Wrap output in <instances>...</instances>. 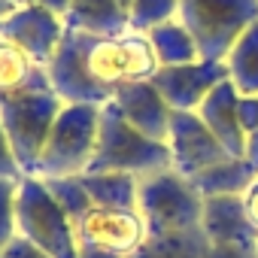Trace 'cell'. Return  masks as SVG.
I'll return each mask as SVG.
<instances>
[{
    "label": "cell",
    "instance_id": "obj_1",
    "mask_svg": "<svg viewBox=\"0 0 258 258\" xmlns=\"http://www.w3.org/2000/svg\"><path fill=\"white\" fill-rule=\"evenodd\" d=\"M52 91L64 103H109L124 85L152 79L158 70L146 34L97 37L64 28L55 58L49 61Z\"/></svg>",
    "mask_w": 258,
    "mask_h": 258
},
{
    "label": "cell",
    "instance_id": "obj_2",
    "mask_svg": "<svg viewBox=\"0 0 258 258\" xmlns=\"http://www.w3.org/2000/svg\"><path fill=\"white\" fill-rule=\"evenodd\" d=\"M170 167V149L161 140H149L140 131H134L118 112V106L109 100L100 106V124H97V149L85 173H131L146 176L155 170Z\"/></svg>",
    "mask_w": 258,
    "mask_h": 258
},
{
    "label": "cell",
    "instance_id": "obj_3",
    "mask_svg": "<svg viewBox=\"0 0 258 258\" xmlns=\"http://www.w3.org/2000/svg\"><path fill=\"white\" fill-rule=\"evenodd\" d=\"M16 228L52 258H79L73 219L40 176H22L16 191Z\"/></svg>",
    "mask_w": 258,
    "mask_h": 258
},
{
    "label": "cell",
    "instance_id": "obj_4",
    "mask_svg": "<svg viewBox=\"0 0 258 258\" xmlns=\"http://www.w3.org/2000/svg\"><path fill=\"white\" fill-rule=\"evenodd\" d=\"M100 106L94 103H64L40 158V179L79 176L88 170L97 149Z\"/></svg>",
    "mask_w": 258,
    "mask_h": 258
},
{
    "label": "cell",
    "instance_id": "obj_5",
    "mask_svg": "<svg viewBox=\"0 0 258 258\" xmlns=\"http://www.w3.org/2000/svg\"><path fill=\"white\" fill-rule=\"evenodd\" d=\"M137 210L146 222L149 237H161V234L198 228L204 198L198 195L191 179H185L173 167H167V170H155V173L140 176Z\"/></svg>",
    "mask_w": 258,
    "mask_h": 258
},
{
    "label": "cell",
    "instance_id": "obj_6",
    "mask_svg": "<svg viewBox=\"0 0 258 258\" xmlns=\"http://www.w3.org/2000/svg\"><path fill=\"white\" fill-rule=\"evenodd\" d=\"M179 22L204 61H225L237 37L258 22V0H179Z\"/></svg>",
    "mask_w": 258,
    "mask_h": 258
},
{
    "label": "cell",
    "instance_id": "obj_7",
    "mask_svg": "<svg viewBox=\"0 0 258 258\" xmlns=\"http://www.w3.org/2000/svg\"><path fill=\"white\" fill-rule=\"evenodd\" d=\"M61 106H64V100L55 91L22 94L0 106V124H4L13 155L25 176L40 173V158H43L46 140L52 134V124H55Z\"/></svg>",
    "mask_w": 258,
    "mask_h": 258
},
{
    "label": "cell",
    "instance_id": "obj_8",
    "mask_svg": "<svg viewBox=\"0 0 258 258\" xmlns=\"http://www.w3.org/2000/svg\"><path fill=\"white\" fill-rule=\"evenodd\" d=\"M73 228H76L79 246L115 252L124 258H131L149 237L146 222L137 207H131V210L91 207V210H85V216H79L73 222Z\"/></svg>",
    "mask_w": 258,
    "mask_h": 258
},
{
    "label": "cell",
    "instance_id": "obj_9",
    "mask_svg": "<svg viewBox=\"0 0 258 258\" xmlns=\"http://www.w3.org/2000/svg\"><path fill=\"white\" fill-rule=\"evenodd\" d=\"M167 149H170V167L185 179H195L207 167L231 158L222 149V143L210 134V127L201 121L198 112H179V109H173L170 115Z\"/></svg>",
    "mask_w": 258,
    "mask_h": 258
},
{
    "label": "cell",
    "instance_id": "obj_10",
    "mask_svg": "<svg viewBox=\"0 0 258 258\" xmlns=\"http://www.w3.org/2000/svg\"><path fill=\"white\" fill-rule=\"evenodd\" d=\"M61 37H64V19L37 4H22L0 22V40L19 46L43 67H49V61L55 58Z\"/></svg>",
    "mask_w": 258,
    "mask_h": 258
},
{
    "label": "cell",
    "instance_id": "obj_11",
    "mask_svg": "<svg viewBox=\"0 0 258 258\" xmlns=\"http://www.w3.org/2000/svg\"><path fill=\"white\" fill-rule=\"evenodd\" d=\"M228 79L225 61H191V64H176V67H158L152 73V85L161 91L170 109L179 112H198L204 97Z\"/></svg>",
    "mask_w": 258,
    "mask_h": 258
},
{
    "label": "cell",
    "instance_id": "obj_12",
    "mask_svg": "<svg viewBox=\"0 0 258 258\" xmlns=\"http://www.w3.org/2000/svg\"><path fill=\"white\" fill-rule=\"evenodd\" d=\"M112 103L118 106V112L124 115V121L131 124L134 131H140L149 140L167 143L173 109L167 106V100L161 97V91L152 85V79H140V82L124 85L112 97Z\"/></svg>",
    "mask_w": 258,
    "mask_h": 258
},
{
    "label": "cell",
    "instance_id": "obj_13",
    "mask_svg": "<svg viewBox=\"0 0 258 258\" xmlns=\"http://www.w3.org/2000/svg\"><path fill=\"white\" fill-rule=\"evenodd\" d=\"M131 258H258V246H219L198 225L188 231L146 237Z\"/></svg>",
    "mask_w": 258,
    "mask_h": 258
},
{
    "label": "cell",
    "instance_id": "obj_14",
    "mask_svg": "<svg viewBox=\"0 0 258 258\" xmlns=\"http://www.w3.org/2000/svg\"><path fill=\"white\" fill-rule=\"evenodd\" d=\"M201 228L219 246H258V231L252 228V222L246 216L243 195L204 198Z\"/></svg>",
    "mask_w": 258,
    "mask_h": 258
},
{
    "label": "cell",
    "instance_id": "obj_15",
    "mask_svg": "<svg viewBox=\"0 0 258 258\" xmlns=\"http://www.w3.org/2000/svg\"><path fill=\"white\" fill-rule=\"evenodd\" d=\"M237 97H240V91L234 88L231 79H225L198 106L201 121L210 127V134L222 143V149L231 158H243V146H246V134L237 121Z\"/></svg>",
    "mask_w": 258,
    "mask_h": 258
},
{
    "label": "cell",
    "instance_id": "obj_16",
    "mask_svg": "<svg viewBox=\"0 0 258 258\" xmlns=\"http://www.w3.org/2000/svg\"><path fill=\"white\" fill-rule=\"evenodd\" d=\"M34 91H52L49 70L25 55L19 46L0 40V106Z\"/></svg>",
    "mask_w": 258,
    "mask_h": 258
},
{
    "label": "cell",
    "instance_id": "obj_17",
    "mask_svg": "<svg viewBox=\"0 0 258 258\" xmlns=\"http://www.w3.org/2000/svg\"><path fill=\"white\" fill-rule=\"evenodd\" d=\"M64 28L97 34V37H121L131 31L127 10L118 0H70V10L64 16Z\"/></svg>",
    "mask_w": 258,
    "mask_h": 258
},
{
    "label": "cell",
    "instance_id": "obj_18",
    "mask_svg": "<svg viewBox=\"0 0 258 258\" xmlns=\"http://www.w3.org/2000/svg\"><path fill=\"white\" fill-rule=\"evenodd\" d=\"M258 179V170L246 158H225L204 173L191 179L201 198H219V195H246V188Z\"/></svg>",
    "mask_w": 258,
    "mask_h": 258
},
{
    "label": "cell",
    "instance_id": "obj_19",
    "mask_svg": "<svg viewBox=\"0 0 258 258\" xmlns=\"http://www.w3.org/2000/svg\"><path fill=\"white\" fill-rule=\"evenodd\" d=\"M79 182L85 185L94 207H115V210L137 207L140 176H131V173H79Z\"/></svg>",
    "mask_w": 258,
    "mask_h": 258
},
{
    "label": "cell",
    "instance_id": "obj_20",
    "mask_svg": "<svg viewBox=\"0 0 258 258\" xmlns=\"http://www.w3.org/2000/svg\"><path fill=\"white\" fill-rule=\"evenodd\" d=\"M146 37H149V46H152V52H155L158 67L191 64V61H198V58H201L195 37L188 34V28H185L179 19H173V22H167V25L152 28Z\"/></svg>",
    "mask_w": 258,
    "mask_h": 258
},
{
    "label": "cell",
    "instance_id": "obj_21",
    "mask_svg": "<svg viewBox=\"0 0 258 258\" xmlns=\"http://www.w3.org/2000/svg\"><path fill=\"white\" fill-rule=\"evenodd\" d=\"M225 67H228V79L240 94L258 97V22L237 37V43L225 58Z\"/></svg>",
    "mask_w": 258,
    "mask_h": 258
},
{
    "label": "cell",
    "instance_id": "obj_22",
    "mask_svg": "<svg viewBox=\"0 0 258 258\" xmlns=\"http://www.w3.org/2000/svg\"><path fill=\"white\" fill-rule=\"evenodd\" d=\"M179 19V0H131L127 25L131 34H149L158 25Z\"/></svg>",
    "mask_w": 258,
    "mask_h": 258
},
{
    "label": "cell",
    "instance_id": "obj_23",
    "mask_svg": "<svg viewBox=\"0 0 258 258\" xmlns=\"http://www.w3.org/2000/svg\"><path fill=\"white\" fill-rule=\"evenodd\" d=\"M49 185V191L55 195V201L67 210V216L76 222L79 216H85V210H91V198L85 191V185L79 182V176H58V179H43Z\"/></svg>",
    "mask_w": 258,
    "mask_h": 258
},
{
    "label": "cell",
    "instance_id": "obj_24",
    "mask_svg": "<svg viewBox=\"0 0 258 258\" xmlns=\"http://www.w3.org/2000/svg\"><path fill=\"white\" fill-rule=\"evenodd\" d=\"M16 191L19 179H0V249H4L16 234Z\"/></svg>",
    "mask_w": 258,
    "mask_h": 258
},
{
    "label": "cell",
    "instance_id": "obj_25",
    "mask_svg": "<svg viewBox=\"0 0 258 258\" xmlns=\"http://www.w3.org/2000/svg\"><path fill=\"white\" fill-rule=\"evenodd\" d=\"M0 258H52V255H46L37 243H31L22 234H16L4 249H0Z\"/></svg>",
    "mask_w": 258,
    "mask_h": 258
},
{
    "label": "cell",
    "instance_id": "obj_26",
    "mask_svg": "<svg viewBox=\"0 0 258 258\" xmlns=\"http://www.w3.org/2000/svg\"><path fill=\"white\" fill-rule=\"evenodd\" d=\"M22 167L13 155V146L7 140V131H4V124H0V179H22Z\"/></svg>",
    "mask_w": 258,
    "mask_h": 258
},
{
    "label": "cell",
    "instance_id": "obj_27",
    "mask_svg": "<svg viewBox=\"0 0 258 258\" xmlns=\"http://www.w3.org/2000/svg\"><path fill=\"white\" fill-rule=\"evenodd\" d=\"M237 121L243 127V134H252L258 127V97L252 94H240L237 97Z\"/></svg>",
    "mask_w": 258,
    "mask_h": 258
},
{
    "label": "cell",
    "instance_id": "obj_28",
    "mask_svg": "<svg viewBox=\"0 0 258 258\" xmlns=\"http://www.w3.org/2000/svg\"><path fill=\"white\" fill-rule=\"evenodd\" d=\"M243 207H246V216H249L252 228L258 231V179L246 188V195H243Z\"/></svg>",
    "mask_w": 258,
    "mask_h": 258
},
{
    "label": "cell",
    "instance_id": "obj_29",
    "mask_svg": "<svg viewBox=\"0 0 258 258\" xmlns=\"http://www.w3.org/2000/svg\"><path fill=\"white\" fill-rule=\"evenodd\" d=\"M243 158L258 170V127L252 134H246V146H243Z\"/></svg>",
    "mask_w": 258,
    "mask_h": 258
},
{
    "label": "cell",
    "instance_id": "obj_30",
    "mask_svg": "<svg viewBox=\"0 0 258 258\" xmlns=\"http://www.w3.org/2000/svg\"><path fill=\"white\" fill-rule=\"evenodd\" d=\"M31 4H37V7H43V10H49V13H55V16H67V10H70V0H31Z\"/></svg>",
    "mask_w": 258,
    "mask_h": 258
},
{
    "label": "cell",
    "instance_id": "obj_31",
    "mask_svg": "<svg viewBox=\"0 0 258 258\" xmlns=\"http://www.w3.org/2000/svg\"><path fill=\"white\" fill-rule=\"evenodd\" d=\"M79 258H124V255H115V252H103V249H88V246H79Z\"/></svg>",
    "mask_w": 258,
    "mask_h": 258
},
{
    "label": "cell",
    "instance_id": "obj_32",
    "mask_svg": "<svg viewBox=\"0 0 258 258\" xmlns=\"http://www.w3.org/2000/svg\"><path fill=\"white\" fill-rule=\"evenodd\" d=\"M16 7H19V4H13V0H0V22H4V19H7Z\"/></svg>",
    "mask_w": 258,
    "mask_h": 258
},
{
    "label": "cell",
    "instance_id": "obj_33",
    "mask_svg": "<svg viewBox=\"0 0 258 258\" xmlns=\"http://www.w3.org/2000/svg\"><path fill=\"white\" fill-rule=\"evenodd\" d=\"M118 4H121L124 10H131V0H118Z\"/></svg>",
    "mask_w": 258,
    "mask_h": 258
},
{
    "label": "cell",
    "instance_id": "obj_34",
    "mask_svg": "<svg viewBox=\"0 0 258 258\" xmlns=\"http://www.w3.org/2000/svg\"><path fill=\"white\" fill-rule=\"evenodd\" d=\"M13 4H19V7H22V4H31V0H13Z\"/></svg>",
    "mask_w": 258,
    "mask_h": 258
}]
</instances>
